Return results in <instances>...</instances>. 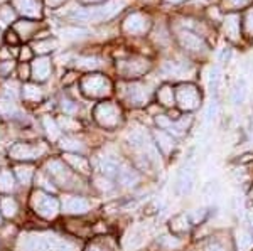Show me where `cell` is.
I'll return each mask as SVG.
<instances>
[{
  "mask_svg": "<svg viewBox=\"0 0 253 251\" xmlns=\"http://www.w3.org/2000/svg\"><path fill=\"white\" fill-rule=\"evenodd\" d=\"M19 251H78L75 241L56 233H26L17 241Z\"/></svg>",
  "mask_w": 253,
  "mask_h": 251,
  "instance_id": "1",
  "label": "cell"
},
{
  "mask_svg": "<svg viewBox=\"0 0 253 251\" xmlns=\"http://www.w3.org/2000/svg\"><path fill=\"white\" fill-rule=\"evenodd\" d=\"M128 3V0H110L105 5L96 7V9H84L78 10L75 14V19L84 20V22H103L115 17L118 12L124 10V7Z\"/></svg>",
  "mask_w": 253,
  "mask_h": 251,
  "instance_id": "2",
  "label": "cell"
},
{
  "mask_svg": "<svg viewBox=\"0 0 253 251\" xmlns=\"http://www.w3.org/2000/svg\"><path fill=\"white\" fill-rule=\"evenodd\" d=\"M31 204H32V209H34L41 217H44V219H52V217H56L59 213L58 199L42 191H36L32 194Z\"/></svg>",
  "mask_w": 253,
  "mask_h": 251,
  "instance_id": "3",
  "label": "cell"
},
{
  "mask_svg": "<svg viewBox=\"0 0 253 251\" xmlns=\"http://www.w3.org/2000/svg\"><path fill=\"white\" fill-rule=\"evenodd\" d=\"M81 88L83 93L93 98H103L112 93V84L110 81L101 74H89L81 81Z\"/></svg>",
  "mask_w": 253,
  "mask_h": 251,
  "instance_id": "4",
  "label": "cell"
},
{
  "mask_svg": "<svg viewBox=\"0 0 253 251\" xmlns=\"http://www.w3.org/2000/svg\"><path fill=\"white\" fill-rule=\"evenodd\" d=\"M95 118L101 127H117L120 121V108L113 103H100L95 110Z\"/></svg>",
  "mask_w": 253,
  "mask_h": 251,
  "instance_id": "5",
  "label": "cell"
},
{
  "mask_svg": "<svg viewBox=\"0 0 253 251\" xmlns=\"http://www.w3.org/2000/svg\"><path fill=\"white\" fill-rule=\"evenodd\" d=\"M175 98H177V103L182 110H196L199 107V101H201L198 88L193 86V84L179 86L177 93H175Z\"/></svg>",
  "mask_w": 253,
  "mask_h": 251,
  "instance_id": "6",
  "label": "cell"
},
{
  "mask_svg": "<svg viewBox=\"0 0 253 251\" xmlns=\"http://www.w3.org/2000/svg\"><path fill=\"white\" fill-rule=\"evenodd\" d=\"M46 169H47L49 176H52V179H54L61 185H66V187H69V185L75 182V179H73V174L68 171V167L61 160L47 162Z\"/></svg>",
  "mask_w": 253,
  "mask_h": 251,
  "instance_id": "7",
  "label": "cell"
},
{
  "mask_svg": "<svg viewBox=\"0 0 253 251\" xmlns=\"http://www.w3.org/2000/svg\"><path fill=\"white\" fill-rule=\"evenodd\" d=\"M149 61L142 59V58H132V59H126V61H120L118 63V71L122 72L124 76H140L149 70Z\"/></svg>",
  "mask_w": 253,
  "mask_h": 251,
  "instance_id": "8",
  "label": "cell"
},
{
  "mask_svg": "<svg viewBox=\"0 0 253 251\" xmlns=\"http://www.w3.org/2000/svg\"><path fill=\"white\" fill-rule=\"evenodd\" d=\"M125 90H124V96L125 100L128 101L130 105H144L147 100H149V90L140 83H130V84H125Z\"/></svg>",
  "mask_w": 253,
  "mask_h": 251,
  "instance_id": "9",
  "label": "cell"
},
{
  "mask_svg": "<svg viewBox=\"0 0 253 251\" xmlns=\"http://www.w3.org/2000/svg\"><path fill=\"white\" fill-rule=\"evenodd\" d=\"M41 153H44V147H32L27 143H15L10 147L9 155L15 160H32L38 159Z\"/></svg>",
  "mask_w": 253,
  "mask_h": 251,
  "instance_id": "10",
  "label": "cell"
},
{
  "mask_svg": "<svg viewBox=\"0 0 253 251\" xmlns=\"http://www.w3.org/2000/svg\"><path fill=\"white\" fill-rule=\"evenodd\" d=\"M149 26H150L149 17L144 14H138V12L130 14L124 22V29L128 34H144L149 29Z\"/></svg>",
  "mask_w": 253,
  "mask_h": 251,
  "instance_id": "11",
  "label": "cell"
},
{
  "mask_svg": "<svg viewBox=\"0 0 253 251\" xmlns=\"http://www.w3.org/2000/svg\"><path fill=\"white\" fill-rule=\"evenodd\" d=\"M194 180H196L194 169H191V167L182 169L177 176V180H175V192L177 194H189L194 187Z\"/></svg>",
  "mask_w": 253,
  "mask_h": 251,
  "instance_id": "12",
  "label": "cell"
},
{
  "mask_svg": "<svg viewBox=\"0 0 253 251\" xmlns=\"http://www.w3.org/2000/svg\"><path fill=\"white\" fill-rule=\"evenodd\" d=\"M89 209V202L84 197L68 196L63 199V211L66 214H84Z\"/></svg>",
  "mask_w": 253,
  "mask_h": 251,
  "instance_id": "13",
  "label": "cell"
},
{
  "mask_svg": "<svg viewBox=\"0 0 253 251\" xmlns=\"http://www.w3.org/2000/svg\"><path fill=\"white\" fill-rule=\"evenodd\" d=\"M179 42H181V46L184 47L187 51H194V52H199L205 49V44H203V40L198 37L196 34L189 31H181L179 32Z\"/></svg>",
  "mask_w": 253,
  "mask_h": 251,
  "instance_id": "14",
  "label": "cell"
},
{
  "mask_svg": "<svg viewBox=\"0 0 253 251\" xmlns=\"http://www.w3.org/2000/svg\"><path fill=\"white\" fill-rule=\"evenodd\" d=\"M14 5L22 15L27 17H39L41 15V0H14Z\"/></svg>",
  "mask_w": 253,
  "mask_h": 251,
  "instance_id": "15",
  "label": "cell"
},
{
  "mask_svg": "<svg viewBox=\"0 0 253 251\" xmlns=\"http://www.w3.org/2000/svg\"><path fill=\"white\" fill-rule=\"evenodd\" d=\"M32 78L38 81H46L51 74V61L47 58H38L32 63Z\"/></svg>",
  "mask_w": 253,
  "mask_h": 251,
  "instance_id": "16",
  "label": "cell"
},
{
  "mask_svg": "<svg viewBox=\"0 0 253 251\" xmlns=\"http://www.w3.org/2000/svg\"><path fill=\"white\" fill-rule=\"evenodd\" d=\"M187 121H189V120H187ZM187 121L181 120V121H177V123H172V121H169L166 116H157V123L161 125L162 128H169V132L174 133V135H177V137L184 133V130L187 128Z\"/></svg>",
  "mask_w": 253,
  "mask_h": 251,
  "instance_id": "17",
  "label": "cell"
},
{
  "mask_svg": "<svg viewBox=\"0 0 253 251\" xmlns=\"http://www.w3.org/2000/svg\"><path fill=\"white\" fill-rule=\"evenodd\" d=\"M64 160L68 162L69 165L76 169L78 172L81 174H89V164L84 157H80V155H75V153H66L64 155Z\"/></svg>",
  "mask_w": 253,
  "mask_h": 251,
  "instance_id": "18",
  "label": "cell"
},
{
  "mask_svg": "<svg viewBox=\"0 0 253 251\" xmlns=\"http://www.w3.org/2000/svg\"><path fill=\"white\" fill-rule=\"evenodd\" d=\"M224 32L231 39H236L240 36V17L236 14H230L224 19Z\"/></svg>",
  "mask_w": 253,
  "mask_h": 251,
  "instance_id": "19",
  "label": "cell"
},
{
  "mask_svg": "<svg viewBox=\"0 0 253 251\" xmlns=\"http://www.w3.org/2000/svg\"><path fill=\"white\" fill-rule=\"evenodd\" d=\"M154 137H156V142H157L159 148H161L164 153H169L174 148V140H172V137H170L169 133L157 130L156 133H154Z\"/></svg>",
  "mask_w": 253,
  "mask_h": 251,
  "instance_id": "20",
  "label": "cell"
},
{
  "mask_svg": "<svg viewBox=\"0 0 253 251\" xmlns=\"http://www.w3.org/2000/svg\"><path fill=\"white\" fill-rule=\"evenodd\" d=\"M138 174L137 171H133V169L130 167H122L120 169V174H118V180L122 182L124 185H126V187H130V185H135L138 182Z\"/></svg>",
  "mask_w": 253,
  "mask_h": 251,
  "instance_id": "21",
  "label": "cell"
},
{
  "mask_svg": "<svg viewBox=\"0 0 253 251\" xmlns=\"http://www.w3.org/2000/svg\"><path fill=\"white\" fill-rule=\"evenodd\" d=\"M236 246L238 251H250L253 248V236L245 229L236 231Z\"/></svg>",
  "mask_w": 253,
  "mask_h": 251,
  "instance_id": "22",
  "label": "cell"
},
{
  "mask_svg": "<svg viewBox=\"0 0 253 251\" xmlns=\"http://www.w3.org/2000/svg\"><path fill=\"white\" fill-rule=\"evenodd\" d=\"M0 213L5 217H14L17 214V202L14 197H2L0 199Z\"/></svg>",
  "mask_w": 253,
  "mask_h": 251,
  "instance_id": "23",
  "label": "cell"
},
{
  "mask_svg": "<svg viewBox=\"0 0 253 251\" xmlns=\"http://www.w3.org/2000/svg\"><path fill=\"white\" fill-rule=\"evenodd\" d=\"M100 169L101 172L105 174V176L108 177H118V174H120V165H118V162H115L113 159H103L100 162Z\"/></svg>",
  "mask_w": 253,
  "mask_h": 251,
  "instance_id": "24",
  "label": "cell"
},
{
  "mask_svg": "<svg viewBox=\"0 0 253 251\" xmlns=\"http://www.w3.org/2000/svg\"><path fill=\"white\" fill-rule=\"evenodd\" d=\"M15 176H17V179H19L20 184L27 185L32 180V176H34V169H32L31 165H17V167H15Z\"/></svg>",
  "mask_w": 253,
  "mask_h": 251,
  "instance_id": "25",
  "label": "cell"
},
{
  "mask_svg": "<svg viewBox=\"0 0 253 251\" xmlns=\"http://www.w3.org/2000/svg\"><path fill=\"white\" fill-rule=\"evenodd\" d=\"M164 71L167 74L174 76V78H184V74L187 72V68H186V64H179V63L169 61V63L164 66Z\"/></svg>",
  "mask_w": 253,
  "mask_h": 251,
  "instance_id": "26",
  "label": "cell"
},
{
  "mask_svg": "<svg viewBox=\"0 0 253 251\" xmlns=\"http://www.w3.org/2000/svg\"><path fill=\"white\" fill-rule=\"evenodd\" d=\"M15 187V180L14 176L9 171H2L0 172V191L2 192H12Z\"/></svg>",
  "mask_w": 253,
  "mask_h": 251,
  "instance_id": "27",
  "label": "cell"
},
{
  "mask_svg": "<svg viewBox=\"0 0 253 251\" xmlns=\"http://www.w3.org/2000/svg\"><path fill=\"white\" fill-rule=\"evenodd\" d=\"M42 123H44V128H46V133H47L49 139H51V140H58L59 135H61L58 123H56V121L52 120L51 116H44Z\"/></svg>",
  "mask_w": 253,
  "mask_h": 251,
  "instance_id": "28",
  "label": "cell"
},
{
  "mask_svg": "<svg viewBox=\"0 0 253 251\" xmlns=\"http://www.w3.org/2000/svg\"><path fill=\"white\" fill-rule=\"evenodd\" d=\"M22 93L27 101H41V98H42V91L36 84H26L22 88Z\"/></svg>",
  "mask_w": 253,
  "mask_h": 251,
  "instance_id": "29",
  "label": "cell"
},
{
  "mask_svg": "<svg viewBox=\"0 0 253 251\" xmlns=\"http://www.w3.org/2000/svg\"><path fill=\"white\" fill-rule=\"evenodd\" d=\"M15 31H17V34L20 36V37L27 39L32 32L36 31V24L34 22H27V20H22V22L15 24Z\"/></svg>",
  "mask_w": 253,
  "mask_h": 251,
  "instance_id": "30",
  "label": "cell"
},
{
  "mask_svg": "<svg viewBox=\"0 0 253 251\" xmlns=\"http://www.w3.org/2000/svg\"><path fill=\"white\" fill-rule=\"evenodd\" d=\"M59 145H61V148H64V150H68V152H83L84 150V145L75 139H63Z\"/></svg>",
  "mask_w": 253,
  "mask_h": 251,
  "instance_id": "31",
  "label": "cell"
},
{
  "mask_svg": "<svg viewBox=\"0 0 253 251\" xmlns=\"http://www.w3.org/2000/svg\"><path fill=\"white\" fill-rule=\"evenodd\" d=\"M17 113V107L12 100L2 98L0 100V116H10Z\"/></svg>",
  "mask_w": 253,
  "mask_h": 251,
  "instance_id": "32",
  "label": "cell"
},
{
  "mask_svg": "<svg viewBox=\"0 0 253 251\" xmlns=\"http://www.w3.org/2000/svg\"><path fill=\"white\" fill-rule=\"evenodd\" d=\"M159 101H161L164 107H172L174 105V93L169 86H162L159 90Z\"/></svg>",
  "mask_w": 253,
  "mask_h": 251,
  "instance_id": "33",
  "label": "cell"
},
{
  "mask_svg": "<svg viewBox=\"0 0 253 251\" xmlns=\"http://www.w3.org/2000/svg\"><path fill=\"white\" fill-rule=\"evenodd\" d=\"M245 95H247V84H245V81H240V83L236 84L235 93H233V103H235V105L243 103Z\"/></svg>",
  "mask_w": 253,
  "mask_h": 251,
  "instance_id": "34",
  "label": "cell"
},
{
  "mask_svg": "<svg viewBox=\"0 0 253 251\" xmlns=\"http://www.w3.org/2000/svg\"><path fill=\"white\" fill-rule=\"evenodd\" d=\"M76 66L83 68V70H95V68L100 66V61L96 58H80L76 61Z\"/></svg>",
  "mask_w": 253,
  "mask_h": 251,
  "instance_id": "35",
  "label": "cell"
},
{
  "mask_svg": "<svg viewBox=\"0 0 253 251\" xmlns=\"http://www.w3.org/2000/svg\"><path fill=\"white\" fill-rule=\"evenodd\" d=\"M159 243H161V245L164 246V248H167V250L179 248V246H181V241H179L177 238H174V236H161Z\"/></svg>",
  "mask_w": 253,
  "mask_h": 251,
  "instance_id": "36",
  "label": "cell"
},
{
  "mask_svg": "<svg viewBox=\"0 0 253 251\" xmlns=\"http://www.w3.org/2000/svg\"><path fill=\"white\" fill-rule=\"evenodd\" d=\"M54 46H56L54 40H44V42H36L34 44V51H38L39 54H42V52H47L49 49H52Z\"/></svg>",
  "mask_w": 253,
  "mask_h": 251,
  "instance_id": "37",
  "label": "cell"
},
{
  "mask_svg": "<svg viewBox=\"0 0 253 251\" xmlns=\"http://www.w3.org/2000/svg\"><path fill=\"white\" fill-rule=\"evenodd\" d=\"M59 125L64 128V130H76V128H78V123H76V121H73L69 116H61Z\"/></svg>",
  "mask_w": 253,
  "mask_h": 251,
  "instance_id": "38",
  "label": "cell"
},
{
  "mask_svg": "<svg viewBox=\"0 0 253 251\" xmlns=\"http://www.w3.org/2000/svg\"><path fill=\"white\" fill-rule=\"evenodd\" d=\"M218 81H219V71H218V68H214V70L210 72V91L211 93L216 91V88H218Z\"/></svg>",
  "mask_w": 253,
  "mask_h": 251,
  "instance_id": "39",
  "label": "cell"
},
{
  "mask_svg": "<svg viewBox=\"0 0 253 251\" xmlns=\"http://www.w3.org/2000/svg\"><path fill=\"white\" fill-rule=\"evenodd\" d=\"M61 34L66 36V37L76 39V37H83V36L86 34V31H84V29H64Z\"/></svg>",
  "mask_w": 253,
  "mask_h": 251,
  "instance_id": "40",
  "label": "cell"
},
{
  "mask_svg": "<svg viewBox=\"0 0 253 251\" xmlns=\"http://www.w3.org/2000/svg\"><path fill=\"white\" fill-rule=\"evenodd\" d=\"M0 17H2L5 22H10V20H14L15 19V14H14V10L10 9V7H2L0 9Z\"/></svg>",
  "mask_w": 253,
  "mask_h": 251,
  "instance_id": "41",
  "label": "cell"
},
{
  "mask_svg": "<svg viewBox=\"0 0 253 251\" xmlns=\"http://www.w3.org/2000/svg\"><path fill=\"white\" fill-rule=\"evenodd\" d=\"M214 116H216V103L211 101V103L208 105V110H206V121H211Z\"/></svg>",
  "mask_w": 253,
  "mask_h": 251,
  "instance_id": "42",
  "label": "cell"
},
{
  "mask_svg": "<svg viewBox=\"0 0 253 251\" xmlns=\"http://www.w3.org/2000/svg\"><path fill=\"white\" fill-rule=\"evenodd\" d=\"M247 32L248 34H253V9L252 10H248V14H247Z\"/></svg>",
  "mask_w": 253,
  "mask_h": 251,
  "instance_id": "43",
  "label": "cell"
},
{
  "mask_svg": "<svg viewBox=\"0 0 253 251\" xmlns=\"http://www.w3.org/2000/svg\"><path fill=\"white\" fill-rule=\"evenodd\" d=\"M96 185L101 191H110V189L113 187V185L110 184V180H105V179H96Z\"/></svg>",
  "mask_w": 253,
  "mask_h": 251,
  "instance_id": "44",
  "label": "cell"
},
{
  "mask_svg": "<svg viewBox=\"0 0 253 251\" xmlns=\"http://www.w3.org/2000/svg\"><path fill=\"white\" fill-rule=\"evenodd\" d=\"M63 110L66 111V113H69V115H71V113H75V111H76V107L71 103V101L64 100V101H63Z\"/></svg>",
  "mask_w": 253,
  "mask_h": 251,
  "instance_id": "45",
  "label": "cell"
},
{
  "mask_svg": "<svg viewBox=\"0 0 253 251\" xmlns=\"http://www.w3.org/2000/svg\"><path fill=\"white\" fill-rule=\"evenodd\" d=\"M5 91L9 93V95L15 96V95H17V83H14V81H12V83H7L5 84Z\"/></svg>",
  "mask_w": 253,
  "mask_h": 251,
  "instance_id": "46",
  "label": "cell"
},
{
  "mask_svg": "<svg viewBox=\"0 0 253 251\" xmlns=\"http://www.w3.org/2000/svg\"><path fill=\"white\" fill-rule=\"evenodd\" d=\"M86 251H108L105 246H101V245H98V243H93V245H89Z\"/></svg>",
  "mask_w": 253,
  "mask_h": 251,
  "instance_id": "47",
  "label": "cell"
},
{
  "mask_svg": "<svg viewBox=\"0 0 253 251\" xmlns=\"http://www.w3.org/2000/svg\"><path fill=\"white\" fill-rule=\"evenodd\" d=\"M206 251H226V248L221 246V245H218V243H213V245L208 246Z\"/></svg>",
  "mask_w": 253,
  "mask_h": 251,
  "instance_id": "48",
  "label": "cell"
},
{
  "mask_svg": "<svg viewBox=\"0 0 253 251\" xmlns=\"http://www.w3.org/2000/svg\"><path fill=\"white\" fill-rule=\"evenodd\" d=\"M228 2H230L231 5H235V7H242V5H247L250 0H228Z\"/></svg>",
  "mask_w": 253,
  "mask_h": 251,
  "instance_id": "49",
  "label": "cell"
},
{
  "mask_svg": "<svg viewBox=\"0 0 253 251\" xmlns=\"http://www.w3.org/2000/svg\"><path fill=\"white\" fill-rule=\"evenodd\" d=\"M31 58V51H29V47H24L22 52H20V59L22 61H27Z\"/></svg>",
  "mask_w": 253,
  "mask_h": 251,
  "instance_id": "50",
  "label": "cell"
},
{
  "mask_svg": "<svg viewBox=\"0 0 253 251\" xmlns=\"http://www.w3.org/2000/svg\"><path fill=\"white\" fill-rule=\"evenodd\" d=\"M19 72H20V78H29V68L27 66H20V70H19Z\"/></svg>",
  "mask_w": 253,
  "mask_h": 251,
  "instance_id": "51",
  "label": "cell"
},
{
  "mask_svg": "<svg viewBox=\"0 0 253 251\" xmlns=\"http://www.w3.org/2000/svg\"><path fill=\"white\" fill-rule=\"evenodd\" d=\"M12 68H14V64H12L10 61H9V63H3L2 66H0V70H2V72H9Z\"/></svg>",
  "mask_w": 253,
  "mask_h": 251,
  "instance_id": "52",
  "label": "cell"
},
{
  "mask_svg": "<svg viewBox=\"0 0 253 251\" xmlns=\"http://www.w3.org/2000/svg\"><path fill=\"white\" fill-rule=\"evenodd\" d=\"M41 182H42V185L46 189H49V191H54V187L51 185V182H47V180H44V179H41Z\"/></svg>",
  "mask_w": 253,
  "mask_h": 251,
  "instance_id": "53",
  "label": "cell"
},
{
  "mask_svg": "<svg viewBox=\"0 0 253 251\" xmlns=\"http://www.w3.org/2000/svg\"><path fill=\"white\" fill-rule=\"evenodd\" d=\"M47 2H49V5L56 7V5H59V3H63L64 0H47Z\"/></svg>",
  "mask_w": 253,
  "mask_h": 251,
  "instance_id": "54",
  "label": "cell"
},
{
  "mask_svg": "<svg viewBox=\"0 0 253 251\" xmlns=\"http://www.w3.org/2000/svg\"><path fill=\"white\" fill-rule=\"evenodd\" d=\"M248 222H250V226L253 228V209H252L250 213H248Z\"/></svg>",
  "mask_w": 253,
  "mask_h": 251,
  "instance_id": "55",
  "label": "cell"
},
{
  "mask_svg": "<svg viewBox=\"0 0 253 251\" xmlns=\"http://www.w3.org/2000/svg\"><path fill=\"white\" fill-rule=\"evenodd\" d=\"M166 2H172V3H177V2H182V0H166Z\"/></svg>",
  "mask_w": 253,
  "mask_h": 251,
  "instance_id": "56",
  "label": "cell"
},
{
  "mask_svg": "<svg viewBox=\"0 0 253 251\" xmlns=\"http://www.w3.org/2000/svg\"><path fill=\"white\" fill-rule=\"evenodd\" d=\"M84 2H98V0H84Z\"/></svg>",
  "mask_w": 253,
  "mask_h": 251,
  "instance_id": "57",
  "label": "cell"
},
{
  "mask_svg": "<svg viewBox=\"0 0 253 251\" xmlns=\"http://www.w3.org/2000/svg\"><path fill=\"white\" fill-rule=\"evenodd\" d=\"M0 221H2V217H0Z\"/></svg>",
  "mask_w": 253,
  "mask_h": 251,
  "instance_id": "58",
  "label": "cell"
}]
</instances>
